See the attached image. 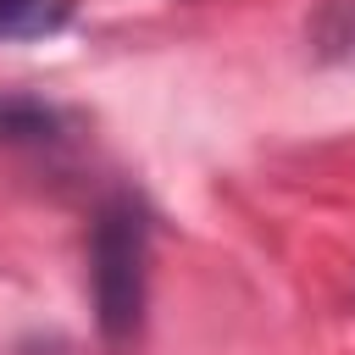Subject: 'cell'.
Here are the masks:
<instances>
[{
	"label": "cell",
	"mask_w": 355,
	"mask_h": 355,
	"mask_svg": "<svg viewBox=\"0 0 355 355\" xmlns=\"http://www.w3.org/2000/svg\"><path fill=\"white\" fill-rule=\"evenodd\" d=\"M78 0H0V44L22 39H50L72 22Z\"/></svg>",
	"instance_id": "cell-2"
},
{
	"label": "cell",
	"mask_w": 355,
	"mask_h": 355,
	"mask_svg": "<svg viewBox=\"0 0 355 355\" xmlns=\"http://www.w3.org/2000/svg\"><path fill=\"white\" fill-rule=\"evenodd\" d=\"M349 55H355V28H349Z\"/></svg>",
	"instance_id": "cell-4"
},
{
	"label": "cell",
	"mask_w": 355,
	"mask_h": 355,
	"mask_svg": "<svg viewBox=\"0 0 355 355\" xmlns=\"http://www.w3.org/2000/svg\"><path fill=\"white\" fill-rule=\"evenodd\" d=\"M50 128V111L39 105H0V133H39Z\"/></svg>",
	"instance_id": "cell-3"
},
{
	"label": "cell",
	"mask_w": 355,
	"mask_h": 355,
	"mask_svg": "<svg viewBox=\"0 0 355 355\" xmlns=\"http://www.w3.org/2000/svg\"><path fill=\"white\" fill-rule=\"evenodd\" d=\"M144 261L150 227L133 200H111L94 222V311L105 338H128L144 316Z\"/></svg>",
	"instance_id": "cell-1"
}]
</instances>
